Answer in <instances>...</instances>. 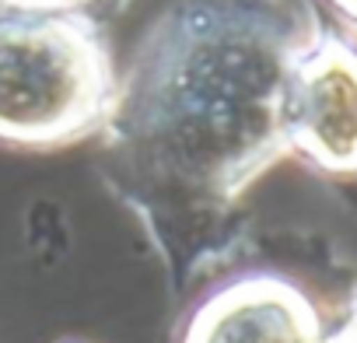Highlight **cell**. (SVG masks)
Instances as JSON below:
<instances>
[{"label": "cell", "mask_w": 357, "mask_h": 343, "mask_svg": "<svg viewBox=\"0 0 357 343\" xmlns=\"http://www.w3.org/2000/svg\"><path fill=\"white\" fill-rule=\"evenodd\" d=\"M315 32L298 0H172L140 36L105 123L154 214H218L284 158L280 95Z\"/></svg>", "instance_id": "1"}, {"label": "cell", "mask_w": 357, "mask_h": 343, "mask_svg": "<svg viewBox=\"0 0 357 343\" xmlns=\"http://www.w3.org/2000/svg\"><path fill=\"white\" fill-rule=\"evenodd\" d=\"M116 70L88 11H0V144L50 151L105 130Z\"/></svg>", "instance_id": "2"}, {"label": "cell", "mask_w": 357, "mask_h": 343, "mask_svg": "<svg viewBox=\"0 0 357 343\" xmlns=\"http://www.w3.org/2000/svg\"><path fill=\"white\" fill-rule=\"evenodd\" d=\"M284 151L322 176H357V39L319 29L298 46L280 95Z\"/></svg>", "instance_id": "3"}, {"label": "cell", "mask_w": 357, "mask_h": 343, "mask_svg": "<svg viewBox=\"0 0 357 343\" xmlns=\"http://www.w3.org/2000/svg\"><path fill=\"white\" fill-rule=\"evenodd\" d=\"M340 319L294 277L242 270L197 301L178 343H340Z\"/></svg>", "instance_id": "4"}, {"label": "cell", "mask_w": 357, "mask_h": 343, "mask_svg": "<svg viewBox=\"0 0 357 343\" xmlns=\"http://www.w3.org/2000/svg\"><path fill=\"white\" fill-rule=\"evenodd\" d=\"M95 0H0V11H88Z\"/></svg>", "instance_id": "5"}, {"label": "cell", "mask_w": 357, "mask_h": 343, "mask_svg": "<svg viewBox=\"0 0 357 343\" xmlns=\"http://www.w3.org/2000/svg\"><path fill=\"white\" fill-rule=\"evenodd\" d=\"M319 4L336 18V25L347 29V36L357 39V0H319Z\"/></svg>", "instance_id": "6"}, {"label": "cell", "mask_w": 357, "mask_h": 343, "mask_svg": "<svg viewBox=\"0 0 357 343\" xmlns=\"http://www.w3.org/2000/svg\"><path fill=\"white\" fill-rule=\"evenodd\" d=\"M340 343H357V291H354V298H350L347 308H343V319H340Z\"/></svg>", "instance_id": "7"}]
</instances>
